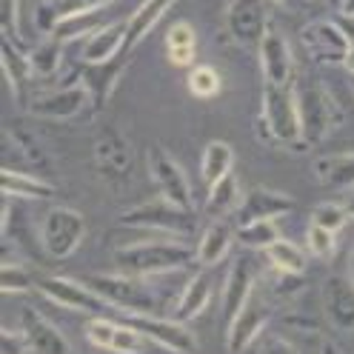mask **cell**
I'll return each instance as SVG.
<instances>
[{
    "label": "cell",
    "mask_w": 354,
    "mask_h": 354,
    "mask_svg": "<svg viewBox=\"0 0 354 354\" xmlns=\"http://www.w3.org/2000/svg\"><path fill=\"white\" fill-rule=\"evenodd\" d=\"M254 129L266 146L306 151L295 86L263 83V100H260V115L254 120Z\"/></svg>",
    "instance_id": "obj_1"
},
{
    "label": "cell",
    "mask_w": 354,
    "mask_h": 354,
    "mask_svg": "<svg viewBox=\"0 0 354 354\" xmlns=\"http://www.w3.org/2000/svg\"><path fill=\"white\" fill-rule=\"evenodd\" d=\"M197 260V249H192L186 240H143V243H129V246L115 252V269L120 274L131 277H154V274H169L177 269H186Z\"/></svg>",
    "instance_id": "obj_2"
},
{
    "label": "cell",
    "mask_w": 354,
    "mask_h": 354,
    "mask_svg": "<svg viewBox=\"0 0 354 354\" xmlns=\"http://www.w3.org/2000/svg\"><path fill=\"white\" fill-rule=\"evenodd\" d=\"M295 92H297V106H300L306 149H315L337 126H343V120H346L343 106L328 92V86L315 75H306V77L295 80Z\"/></svg>",
    "instance_id": "obj_3"
},
{
    "label": "cell",
    "mask_w": 354,
    "mask_h": 354,
    "mask_svg": "<svg viewBox=\"0 0 354 354\" xmlns=\"http://www.w3.org/2000/svg\"><path fill=\"white\" fill-rule=\"evenodd\" d=\"M118 220L129 229H151V232H166L174 237H189L197 229L194 209L177 206V203L166 201L163 194H158L154 201H146L140 206L126 209Z\"/></svg>",
    "instance_id": "obj_4"
},
{
    "label": "cell",
    "mask_w": 354,
    "mask_h": 354,
    "mask_svg": "<svg viewBox=\"0 0 354 354\" xmlns=\"http://www.w3.org/2000/svg\"><path fill=\"white\" fill-rule=\"evenodd\" d=\"M92 289L112 306V312L118 315H158L160 300L154 297V292L143 283V277L131 274H95Z\"/></svg>",
    "instance_id": "obj_5"
},
{
    "label": "cell",
    "mask_w": 354,
    "mask_h": 354,
    "mask_svg": "<svg viewBox=\"0 0 354 354\" xmlns=\"http://www.w3.org/2000/svg\"><path fill=\"white\" fill-rule=\"evenodd\" d=\"M86 237V220L77 209L69 206H52L40 223V243L43 252L52 260L72 257Z\"/></svg>",
    "instance_id": "obj_6"
},
{
    "label": "cell",
    "mask_w": 354,
    "mask_h": 354,
    "mask_svg": "<svg viewBox=\"0 0 354 354\" xmlns=\"http://www.w3.org/2000/svg\"><path fill=\"white\" fill-rule=\"evenodd\" d=\"M269 0H226L223 29L234 46L243 52H257L260 40L269 32V17H266Z\"/></svg>",
    "instance_id": "obj_7"
},
{
    "label": "cell",
    "mask_w": 354,
    "mask_h": 354,
    "mask_svg": "<svg viewBox=\"0 0 354 354\" xmlns=\"http://www.w3.org/2000/svg\"><path fill=\"white\" fill-rule=\"evenodd\" d=\"M92 163L97 174L112 186H123L131 180V174H135V151L123 138V131H118L115 126H106L100 131L92 146Z\"/></svg>",
    "instance_id": "obj_8"
},
{
    "label": "cell",
    "mask_w": 354,
    "mask_h": 354,
    "mask_svg": "<svg viewBox=\"0 0 354 354\" xmlns=\"http://www.w3.org/2000/svg\"><path fill=\"white\" fill-rule=\"evenodd\" d=\"M300 43L306 55L312 57V63L317 66H346L351 43L348 37L340 32V26L335 20H312L300 29Z\"/></svg>",
    "instance_id": "obj_9"
},
{
    "label": "cell",
    "mask_w": 354,
    "mask_h": 354,
    "mask_svg": "<svg viewBox=\"0 0 354 354\" xmlns=\"http://www.w3.org/2000/svg\"><path fill=\"white\" fill-rule=\"evenodd\" d=\"M26 109L35 118H46V120H75L83 112H95L92 92L83 83H69L60 86L49 95H37L35 100L26 103Z\"/></svg>",
    "instance_id": "obj_10"
},
{
    "label": "cell",
    "mask_w": 354,
    "mask_h": 354,
    "mask_svg": "<svg viewBox=\"0 0 354 354\" xmlns=\"http://www.w3.org/2000/svg\"><path fill=\"white\" fill-rule=\"evenodd\" d=\"M120 320H126L129 326L140 328L143 335L163 346L171 354H194L197 351V340L189 331L186 323H177L174 317H160V315H118Z\"/></svg>",
    "instance_id": "obj_11"
},
{
    "label": "cell",
    "mask_w": 354,
    "mask_h": 354,
    "mask_svg": "<svg viewBox=\"0 0 354 354\" xmlns=\"http://www.w3.org/2000/svg\"><path fill=\"white\" fill-rule=\"evenodd\" d=\"M37 292L43 297H49L52 303L63 306V308H72V312H86V315H100L106 312L109 306L92 286H83L77 280H69V277H57V274H49V277H40L37 280Z\"/></svg>",
    "instance_id": "obj_12"
},
{
    "label": "cell",
    "mask_w": 354,
    "mask_h": 354,
    "mask_svg": "<svg viewBox=\"0 0 354 354\" xmlns=\"http://www.w3.org/2000/svg\"><path fill=\"white\" fill-rule=\"evenodd\" d=\"M83 331H86V337L92 346L115 351V354H143V348L149 343V337L140 328L129 326L120 317H118V323L112 317H92Z\"/></svg>",
    "instance_id": "obj_13"
},
{
    "label": "cell",
    "mask_w": 354,
    "mask_h": 354,
    "mask_svg": "<svg viewBox=\"0 0 354 354\" xmlns=\"http://www.w3.org/2000/svg\"><path fill=\"white\" fill-rule=\"evenodd\" d=\"M146 163H149V171H151L154 183H158V189H160V194L166 197V201L183 206V209H194L189 177H186V171H183L180 166H177V160L171 158L166 149L149 146Z\"/></svg>",
    "instance_id": "obj_14"
},
{
    "label": "cell",
    "mask_w": 354,
    "mask_h": 354,
    "mask_svg": "<svg viewBox=\"0 0 354 354\" xmlns=\"http://www.w3.org/2000/svg\"><path fill=\"white\" fill-rule=\"evenodd\" d=\"M129 57L131 55H118L115 60H106V63H77V72L72 77H66L63 86L69 83H83L88 92H92V103H95V112H100V109L112 100V92L115 86L123 75V69L129 66Z\"/></svg>",
    "instance_id": "obj_15"
},
{
    "label": "cell",
    "mask_w": 354,
    "mask_h": 354,
    "mask_svg": "<svg viewBox=\"0 0 354 354\" xmlns=\"http://www.w3.org/2000/svg\"><path fill=\"white\" fill-rule=\"evenodd\" d=\"M274 312V306L269 303V297H263L257 292V286H254V292L249 297V303L240 308V315L229 323V335H226V348L229 354H243L254 340L257 335L266 328V323H269Z\"/></svg>",
    "instance_id": "obj_16"
},
{
    "label": "cell",
    "mask_w": 354,
    "mask_h": 354,
    "mask_svg": "<svg viewBox=\"0 0 354 354\" xmlns=\"http://www.w3.org/2000/svg\"><path fill=\"white\" fill-rule=\"evenodd\" d=\"M257 60H260L263 83L295 86V57H292L289 43H286V37L277 29H269L266 37L260 40Z\"/></svg>",
    "instance_id": "obj_17"
},
{
    "label": "cell",
    "mask_w": 354,
    "mask_h": 354,
    "mask_svg": "<svg viewBox=\"0 0 354 354\" xmlns=\"http://www.w3.org/2000/svg\"><path fill=\"white\" fill-rule=\"evenodd\" d=\"M295 197L283 194V192H274V189H252L243 194L240 201V209H237V226H246V223H254V220H277L283 214L295 212Z\"/></svg>",
    "instance_id": "obj_18"
},
{
    "label": "cell",
    "mask_w": 354,
    "mask_h": 354,
    "mask_svg": "<svg viewBox=\"0 0 354 354\" xmlns=\"http://www.w3.org/2000/svg\"><path fill=\"white\" fill-rule=\"evenodd\" d=\"M257 283V272H254V260L243 252L234 257L229 277H226V289H223V323L229 328V323L240 315V308L249 303L252 292Z\"/></svg>",
    "instance_id": "obj_19"
},
{
    "label": "cell",
    "mask_w": 354,
    "mask_h": 354,
    "mask_svg": "<svg viewBox=\"0 0 354 354\" xmlns=\"http://www.w3.org/2000/svg\"><path fill=\"white\" fill-rule=\"evenodd\" d=\"M323 312H326V320L335 328L354 331V283L348 274H328L326 277Z\"/></svg>",
    "instance_id": "obj_20"
},
{
    "label": "cell",
    "mask_w": 354,
    "mask_h": 354,
    "mask_svg": "<svg viewBox=\"0 0 354 354\" xmlns=\"http://www.w3.org/2000/svg\"><path fill=\"white\" fill-rule=\"evenodd\" d=\"M20 331H24L32 354H69V343L57 331V326H52L32 306L20 308Z\"/></svg>",
    "instance_id": "obj_21"
},
{
    "label": "cell",
    "mask_w": 354,
    "mask_h": 354,
    "mask_svg": "<svg viewBox=\"0 0 354 354\" xmlns=\"http://www.w3.org/2000/svg\"><path fill=\"white\" fill-rule=\"evenodd\" d=\"M237 243V217H214L206 226L201 243H197V263L203 269H212V266L223 263L232 252V246Z\"/></svg>",
    "instance_id": "obj_22"
},
{
    "label": "cell",
    "mask_w": 354,
    "mask_h": 354,
    "mask_svg": "<svg viewBox=\"0 0 354 354\" xmlns=\"http://www.w3.org/2000/svg\"><path fill=\"white\" fill-rule=\"evenodd\" d=\"M126 46V20L123 24H103L100 29H95L88 37H83V49H80V60L83 63H106L115 60Z\"/></svg>",
    "instance_id": "obj_23"
},
{
    "label": "cell",
    "mask_w": 354,
    "mask_h": 354,
    "mask_svg": "<svg viewBox=\"0 0 354 354\" xmlns=\"http://www.w3.org/2000/svg\"><path fill=\"white\" fill-rule=\"evenodd\" d=\"M212 295H214V280L209 272H197L186 286H183V292L180 297H177L174 308H171V317L177 323H189L194 317H201L209 303H212Z\"/></svg>",
    "instance_id": "obj_24"
},
{
    "label": "cell",
    "mask_w": 354,
    "mask_h": 354,
    "mask_svg": "<svg viewBox=\"0 0 354 354\" xmlns=\"http://www.w3.org/2000/svg\"><path fill=\"white\" fill-rule=\"evenodd\" d=\"M0 60H3V75H6V83H9V88H12L15 100L24 106V103H26L24 92L29 88V80H32V75H35L32 57L26 55V49H20V43L3 37V52H0Z\"/></svg>",
    "instance_id": "obj_25"
},
{
    "label": "cell",
    "mask_w": 354,
    "mask_h": 354,
    "mask_svg": "<svg viewBox=\"0 0 354 354\" xmlns=\"http://www.w3.org/2000/svg\"><path fill=\"white\" fill-rule=\"evenodd\" d=\"M171 6H174V0H143L140 9L126 20V46H123V52H126V55L135 52V49L140 46V40L160 24L163 15H166Z\"/></svg>",
    "instance_id": "obj_26"
},
{
    "label": "cell",
    "mask_w": 354,
    "mask_h": 354,
    "mask_svg": "<svg viewBox=\"0 0 354 354\" xmlns=\"http://www.w3.org/2000/svg\"><path fill=\"white\" fill-rule=\"evenodd\" d=\"M315 177L328 186V189H354V151H340V154H326V158L315 160Z\"/></svg>",
    "instance_id": "obj_27"
},
{
    "label": "cell",
    "mask_w": 354,
    "mask_h": 354,
    "mask_svg": "<svg viewBox=\"0 0 354 354\" xmlns=\"http://www.w3.org/2000/svg\"><path fill=\"white\" fill-rule=\"evenodd\" d=\"M3 194L24 197V201H49V197H55V186L9 166V169H3Z\"/></svg>",
    "instance_id": "obj_28"
},
{
    "label": "cell",
    "mask_w": 354,
    "mask_h": 354,
    "mask_svg": "<svg viewBox=\"0 0 354 354\" xmlns=\"http://www.w3.org/2000/svg\"><path fill=\"white\" fill-rule=\"evenodd\" d=\"M240 183H237V177L234 171L226 174L223 180H217L214 186H209V194H206V212L212 217H232L237 214L240 209Z\"/></svg>",
    "instance_id": "obj_29"
},
{
    "label": "cell",
    "mask_w": 354,
    "mask_h": 354,
    "mask_svg": "<svg viewBox=\"0 0 354 354\" xmlns=\"http://www.w3.org/2000/svg\"><path fill=\"white\" fill-rule=\"evenodd\" d=\"M232 169H234V149L226 140H212L203 149V160H201V174L206 186L223 180L226 174H232Z\"/></svg>",
    "instance_id": "obj_30"
},
{
    "label": "cell",
    "mask_w": 354,
    "mask_h": 354,
    "mask_svg": "<svg viewBox=\"0 0 354 354\" xmlns=\"http://www.w3.org/2000/svg\"><path fill=\"white\" fill-rule=\"evenodd\" d=\"M194 52H197V35L194 29L186 24V20H177L174 26H169L166 32V55L174 66H192L194 60Z\"/></svg>",
    "instance_id": "obj_31"
},
{
    "label": "cell",
    "mask_w": 354,
    "mask_h": 354,
    "mask_svg": "<svg viewBox=\"0 0 354 354\" xmlns=\"http://www.w3.org/2000/svg\"><path fill=\"white\" fill-rule=\"evenodd\" d=\"M266 257H269L272 269L286 272V274H306V252L292 240H274L269 249H266Z\"/></svg>",
    "instance_id": "obj_32"
},
{
    "label": "cell",
    "mask_w": 354,
    "mask_h": 354,
    "mask_svg": "<svg viewBox=\"0 0 354 354\" xmlns=\"http://www.w3.org/2000/svg\"><path fill=\"white\" fill-rule=\"evenodd\" d=\"M274 240H280V229L274 220H254V223L237 226V243L246 249H269Z\"/></svg>",
    "instance_id": "obj_33"
},
{
    "label": "cell",
    "mask_w": 354,
    "mask_h": 354,
    "mask_svg": "<svg viewBox=\"0 0 354 354\" xmlns=\"http://www.w3.org/2000/svg\"><path fill=\"white\" fill-rule=\"evenodd\" d=\"M29 57H32V69L37 77H55L63 63V43L57 37H46L37 49L29 52Z\"/></svg>",
    "instance_id": "obj_34"
},
{
    "label": "cell",
    "mask_w": 354,
    "mask_h": 354,
    "mask_svg": "<svg viewBox=\"0 0 354 354\" xmlns=\"http://www.w3.org/2000/svg\"><path fill=\"white\" fill-rule=\"evenodd\" d=\"M186 86L194 97H217L220 88H223V77L217 75L214 66H192L186 75Z\"/></svg>",
    "instance_id": "obj_35"
},
{
    "label": "cell",
    "mask_w": 354,
    "mask_h": 354,
    "mask_svg": "<svg viewBox=\"0 0 354 354\" xmlns=\"http://www.w3.org/2000/svg\"><path fill=\"white\" fill-rule=\"evenodd\" d=\"M3 280H0V286H3V295H26V292H37V280L26 266L20 263H3Z\"/></svg>",
    "instance_id": "obj_36"
},
{
    "label": "cell",
    "mask_w": 354,
    "mask_h": 354,
    "mask_svg": "<svg viewBox=\"0 0 354 354\" xmlns=\"http://www.w3.org/2000/svg\"><path fill=\"white\" fill-rule=\"evenodd\" d=\"M306 249L312 252L315 257H320V260H331V257H335V249H337V232L323 229L317 223H308Z\"/></svg>",
    "instance_id": "obj_37"
},
{
    "label": "cell",
    "mask_w": 354,
    "mask_h": 354,
    "mask_svg": "<svg viewBox=\"0 0 354 354\" xmlns=\"http://www.w3.org/2000/svg\"><path fill=\"white\" fill-rule=\"evenodd\" d=\"M312 223H317L323 229H331V232H340L348 223V212H346L343 203H320L312 212Z\"/></svg>",
    "instance_id": "obj_38"
},
{
    "label": "cell",
    "mask_w": 354,
    "mask_h": 354,
    "mask_svg": "<svg viewBox=\"0 0 354 354\" xmlns=\"http://www.w3.org/2000/svg\"><path fill=\"white\" fill-rule=\"evenodd\" d=\"M109 3L115 0H52V6L60 17V24L66 17H75V15H88V12H103Z\"/></svg>",
    "instance_id": "obj_39"
},
{
    "label": "cell",
    "mask_w": 354,
    "mask_h": 354,
    "mask_svg": "<svg viewBox=\"0 0 354 354\" xmlns=\"http://www.w3.org/2000/svg\"><path fill=\"white\" fill-rule=\"evenodd\" d=\"M57 26H60V17H57V12L52 6V0H43V3H37V9H35V29L43 37H55Z\"/></svg>",
    "instance_id": "obj_40"
},
{
    "label": "cell",
    "mask_w": 354,
    "mask_h": 354,
    "mask_svg": "<svg viewBox=\"0 0 354 354\" xmlns=\"http://www.w3.org/2000/svg\"><path fill=\"white\" fill-rule=\"evenodd\" d=\"M3 37H9V40L24 46L20 29H17V0H3Z\"/></svg>",
    "instance_id": "obj_41"
},
{
    "label": "cell",
    "mask_w": 354,
    "mask_h": 354,
    "mask_svg": "<svg viewBox=\"0 0 354 354\" xmlns=\"http://www.w3.org/2000/svg\"><path fill=\"white\" fill-rule=\"evenodd\" d=\"M29 343L24 337L20 328H3V346H0V354H26Z\"/></svg>",
    "instance_id": "obj_42"
},
{
    "label": "cell",
    "mask_w": 354,
    "mask_h": 354,
    "mask_svg": "<svg viewBox=\"0 0 354 354\" xmlns=\"http://www.w3.org/2000/svg\"><path fill=\"white\" fill-rule=\"evenodd\" d=\"M257 354H297V348L286 340V337H280V335H266L263 340H260V348H257Z\"/></svg>",
    "instance_id": "obj_43"
},
{
    "label": "cell",
    "mask_w": 354,
    "mask_h": 354,
    "mask_svg": "<svg viewBox=\"0 0 354 354\" xmlns=\"http://www.w3.org/2000/svg\"><path fill=\"white\" fill-rule=\"evenodd\" d=\"M331 20H335V24L340 26V32H343V35L348 37V43H354V15H351V12H343V9H340V12H337L335 17H331Z\"/></svg>",
    "instance_id": "obj_44"
},
{
    "label": "cell",
    "mask_w": 354,
    "mask_h": 354,
    "mask_svg": "<svg viewBox=\"0 0 354 354\" xmlns=\"http://www.w3.org/2000/svg\"><path fill=\"white\" fill-rule=\"evenodd\" d=\"M269 3H274L277 9H289V12H297L306 6V0H269Z\"/></svg>",
    "instance_id": "obj_45"
},
{
    "label": "cell",
    "mask_w": 354,
    "mask_h": 354,
    "mask_svg": "<svg viewBox=\"0 0 354 354\" xmlns=\"http://www.w3.org/2000/svg\"><path fill=\"white\" fill-rule=\"evenodd\" d=\"M343 206H346L348 217H354V189H348V192H346V197H343Z\"/></svg>",
    "instance_id": "obj_46"
},
{
    "label": "cell",
    "mask_w": 354,
    "mask_h": 354,
    "mask_svg": "<svg viewBox=\"0 0 354 354\" xmlns=\"http://www.w3.org/2000/svg\"><path fill=\"white\" fill-rule=\"evenodd\" d=\"M346 69H348V75L354 77V43H351V49H348V57H346Z\"/></svg>",
    "instance_id": "obj_47"
},
{
    "label": "cell",
    "mask_w": 354,
    "mask_h": 354,
    "mask_svg": "<svg viewBox=\"0 0 354 354\" xmlns=\"http://www.w3.org/2000/svg\"><path fill=\"white\" fill-rule=\"evenodd\" d=\"M323 354H340V348H337L335 343H326V346H323Z\"/></svg>",
    "instance_id": "obj_48"
},
{
    "label": "cell",
    "mask_w": 354,
    "mask_h": 354,
    "mask_svg": "<svg viewBox=\"0 0 354 354\" xmlns=\"http://www.w3.org/2000/svg\"><path fill=\"white\" fill-rule=\"evenodd\" d=\"M348 277H351V283H354V252H351V257H348Z\"/></svg>",
    "instance_id": "obj_49"
},
{
    "label": "cell",
    "mask_w": 354,
    "mask_h": 354,
    "mask_svg": "<svg viewBox=\"0 0 354 354\" xmlns=\"http://www.w3.org/2000/svg\"><path fill=\"white\" fill-rule=\"evenodd\" d=\"M343 12H351L354 15V0H343Z\"/></svg>",
    "instance_id": "obj_50"
},
{
    "label": "cell",
    "mask_w": 354,
    "mask_h": 354,
    "mask_svg": "<svg viewBox=\"0 0 354 354\" xmlns=\"http://www.w3.org/2000/svg\"><path fill=\"white\" fill-rule=\"evenodd\" d=\"M351 92H354V77H351Z\"/></svg>",
    "instance_id": "obj_51"
}]
</instances>
